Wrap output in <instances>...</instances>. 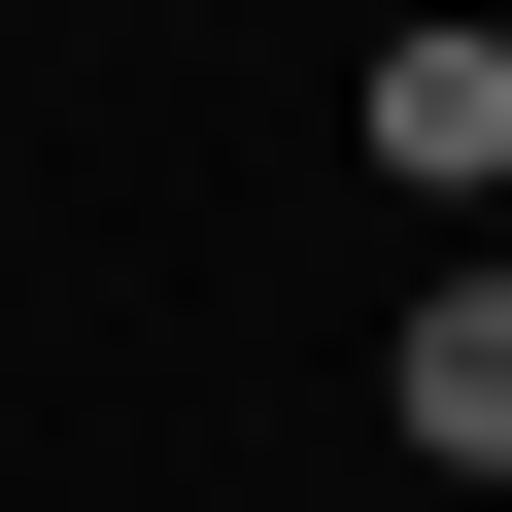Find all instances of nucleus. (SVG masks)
Here are the masks:
<instances>
[{"mask_svg": "<svg viewBox=\"0 0 512 512\" xmlns=\"http://www.w3.org/2000/svg\"><path fill=\"white\" fill-rule=\"evenodd\" d=\"M376 171L478 205V171H512V35H376Z\"/></svg>", "mask_w": 512, "mask_h": 512, "instance_id": "obj_1", "label": "nucleus"}, {"mask_svg": "<svg viewBox=\"0 0 512 512\" xmlns=\"http://www.w3.org/2000/svg\"><path fill=\"white\" fill-rule=\"evenodd\" d=\"M376 410H410V444H444V478H512V274H444V308H410V342H376Z\"/></svg>", "mask_w": 512, "mask_h": 512, "instance_id": "obj_2", "label": "nucleus"}]
</instances>
